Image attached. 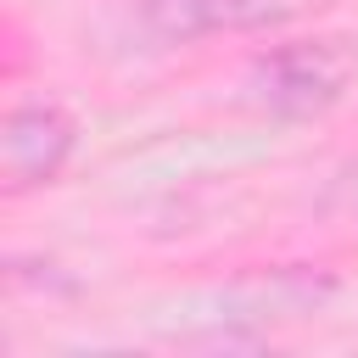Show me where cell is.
Returning a JSON list of instances; mask_svg holds the SVG:
<instances>
[{
    "label": "cell",
    "mask_w": 358,
    "mask_h": 358,
    "mask_svg": "<svg viewBox=\"0 0 358 358\" xmlns=\"http://www.w3.org/2000/svg\"><path fill=\"white\" fill-rule=\"evenodd\" d=\"M78 151V117L50 101V95H34V101H17L0 123V190L17 201L28 190H45L67 173Z\"/></svg>",
    "instance_id": "2"
},
{
    "label": "cell",
    "mask_w": 358,
    "mask_h": 358,
    "mask_svg": "<svg viewBox=\"0 0 358 358\" xmlns=\"http://www.w3.org/2000/svg\"><path fill=\"white\" fill-rule=\"evenodd\" d=\"M352 84H358V45L341 34L280 39L268 50H257L246 67V101L280 123L324 117Z\"/></svg>",
    "instance_id": "1"
},
{
    "label": "cell",
    "mask_w": 358,
    "mask_h": 358,
    "mask_svg": "<svg viewBox=\"0 0 358 358\" xmlns=\"http://www.w3.org/2000/svg\"><path fill=\"white\" fill-rule=\"evenodd\" d=\"M319 0H134L140 28L157 45H196L218 34H257L302 17Z\"/></svg>",
    "instance_id": "3"
},
{
    "label": "cell",
    "mask_w": 358,
    "mask_h": 358,
    "mask_svg": "<svg viewBox=\"0 0 358 358\" xmlns=\"http://www.w3.org/2000/svg\"><path fill=\"white\" fill-rule=\"evenodd\" d=\"M324 207H330L336 218L358 224V157L336 168V179H330V196H324Z\"/></svg>",
    "instance_id": "4"
}]
</instances>
